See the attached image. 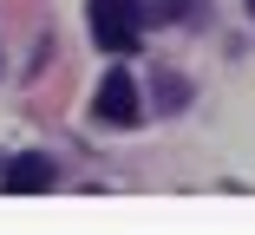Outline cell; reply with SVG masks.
<instances>
[{"label":"cell","instance_id":"1","mask_svg":"<svg viewBox=\"0 0 255 235\" xmlns=\"http://www.w3.org/2000/svg\"><path fill=\"white\" fill-rule=\"evenodd\" d=\"M92 39L105 53H131L137 46V0H92Z\"/></svg>","mask_w":255,"mask_h":235},{"label":"cell","instance_id":"2","mask_svg":"<svg viewBox=\"0 0 255 235\" xmlns=\"http://www.w3.org/2000/svg\"><path fill=\"white\" fill-rule=\"evenodd\" d=\"M0 183H7L13 196H39V190H53V183H59V170H53L46 151H26V157H13L7 170H0Z\"/></svg>","mask_w":255,"mask_h":235},{"label":"cell","instance_id":"3","mask_svg":"<svg viewBox=\"0 0 255 235\" xmlns=\"http://www.w3.org/2000/svg\"><path fill=\"white\" fill-rule=\"evenodd\" d=\"M98 118L105 124H137V85H131V72H105V85H98Z\"/></svg>","mask_w":255,"mask_h":235},{"label":"cell","instance_id":"4","mask_svg":"<svg viewBox=\"0 0 255 235\" xmlns=\"http://www.w3.org/2000/svg\"><path fill=\"white\" fill-rule=\"evenodd\" d=\"M190 7H196V0H137V26H144V20H157V26H164V20H183Z\"/></svg>","mask_w":255,"mask_h":235},{"label":"cell","instance_id":"5","mask_svg":"<svg viewBox=\"0 0 255 235\" xmlns=\"http://www.w3.org/2000/svg\"><path fill=\"white\" fill-rule=\"evenodd\" d=\"M249 13H255V0H249Z\"/></svg>","mask_w":255,"mask_h":235}]
</instances>
